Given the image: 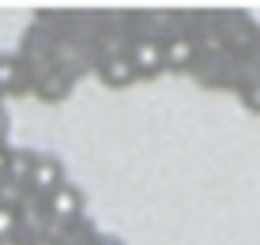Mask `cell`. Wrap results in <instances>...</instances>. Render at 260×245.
<instances>
[{
  "mask_svg": "<svg viewBox=\"0 0 260 245\" xmlns=\"http://www.w3.org/2000/svg\"><path fill=\"white\" fill-rule=\"evenodd\" d=\"M128 60L136 68V79H155L166 72V60H162V38L158 34H136L128 49Z\"/></svg>",
  "mask_w": 260,
  "mask_h": 245,
  "instance_id": "cell-1",
  "label": "cell"
},
{
  "mask_svg": "<svg viewBox=\"0 0 260 245\" xmlns=\"http://www.w3.org/2000/svg\"><path fill=\"white\" fill-rule=\"evenodd\" d=\"M241 102H245V110H249V113H260V76L241 83Z\"/></svg>",
  "mask_w": 260,
  "mask_h": 245,
  "instance_id": "cell-8",
  "label": "cell"
},
{
  "mask_svg": "<svg viewBox=\"0 0 260 245\" xmlns=\"http://www.w3.org/2000/svg\"><path fill=\"white\" fill-rule=\"evenodd\" d=\"M19 234V215L15 207H0V238H15Z\"/></svg>",
  "mask_w": 260,
  "mask_h": 245,
  "instance_id": "cell-9",
  "label": "cell"
},
{
  "mask_svg": "<svg viewBox=\"0 0 260 245\" xmlns=\"http://www.w3.org/2000/svg\"><path fill=\"white\" fill-rule=\"evenodd\" d=\"M4 170H8V143H0V177H4Z\"/></svg>",
  "mask_w": 260,
  "mask_h": 245,
  "instance_id": "cell-11",
  "label": "cell"
},
{
  "mask_svg": "<svg viewBox=\"0 0 260 245\" xmlns=\"http://www.w3.org/2000/svg\"><path fill=\"white\" fill-rule=\"evenodd\" d=\"M26 245H60L57 238H49V234H46V238H34V241H26Z\"/></svg>",
  "mask_w": 260,
  "mask_h": 245,
  "instance_id": "cell-12",
  "label": "cell"
},
{
  "mask_svg": "<svg viewBox=\"0 0 260 245\" xmlns=\"http://www.w3.org/2000/svg\"><path fill=\"white\" fill-rule=\"evenodd\" d=\"M98 79H102L106 87H128L136 83V68H132L128 53H110V57H102V65H98Z\"/></svg>",
  "mask_w": 260,
  "mask_h": 245,
  "instance_id": "cell-5",
  "label": "cell"
},
{
  "mask_svg": "<svg viewBox=\"0 0 260 245\" xmlns=\"http://www.w3.org/2000/svg\"><path fill=\"white\" fill-rule=\"evenodd\" d=\"M60 185H64V166H60V159L57 155H38L30 177H26V193L38 196V200H46V196L57 193Z\"/></svg>",
  "mask_w": 260,
  "mask_h": 245,
  "instance_id": "cell-4",
  "label": "cell"
},
{
  "mask_svg": "<svg viewBox=\"0 0 260 245\" xmlns=\"http://www.w3.org/2000/svg\"><path fill=\"white\" fill-rule=\"evenodd\" d=\"M162 60H166V72H192L200 65V49H196V38L192 34H162Z\"/></svg>",
  "mask_w": 260,
  "mask_h": 245,
  "instance_id": "cell-3",
  "label": "cell"
},
{
  "mask_svg": "<svg viewBox=\"0 0 260 245\" xmlns=\"http://www.w3.org/2000/svg\"><path fill=\"white\" fill-rule=\"evenodd\" d=\"M42 211H46L49 226H72V223H79V215H83V193L64 181L57 193H49L46 200H42Z\"/></svg>",
  "mask_w": 260,
  "mask_h": 245,
  "instance_id": "cell-2",
  "label": "cell"
},
{
  "mask_svg": "<svg viewBox=\"0 0 260 245\" xmlns=\"http://www.w3.org/2000/svg\"><path fill=\"white\" fill-rule=\"evenodd\" d=\"M34 159H38V155L26 151V147H8V170H4V177L26 189V177H30V170H34Z\"/></svg>",
  "mask_w": 260,
  "mask_h": 245,
  "instance_id": "cell-7",
  "label": "cell"
},
{
  "mask_svg": "<svg viewBox=\"0 0 260 245\" xmlns=\"http://www.w3.org/2000/svg\"><path fill=\"white\" fill-rule=\"evenodd\" d=\"M26 87V68L19 57H0V98L4 95H19Z\"/></svg>",
  "mask_w": 260,
  "mask_h": 245,
  "instance_id": "cell-6",
  "label": "cell"
},
{
  "mask_svg": "<svg viewBox=\"0 0 260 245\" xmlns=\"http://www.w3.org/2000/svg\"><path fill=\"white\" fill-rule=\"evenodd\" d=\"M0 245H26V241L19 238V234H15V238H0Z\"/></svg>",
  "mask_w": 260,
  "mask_h": 245,
  "instance_id": "cell-13",
  "label": "cell"
},
{
  "mask_svg": "<svg viewBox=\"0 0 260 245\" xmlns=\"http://www.w3.org/2000/svg\"><path fill=\"white\" fill-rule=\"evenodd\" d=\"M8 125H12V117H8V110L0 106V143H4V136H8Z\"/></svg>",
  "mask_w": 260,
  "mask_h": 245,
  "instance_id": "cell-10",
  "label": "cell"
}]
</instances>
